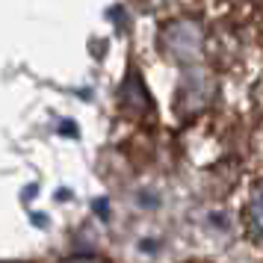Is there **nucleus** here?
Wrapping results in <instances>:
<instances>
[{"mask_svg":"<svg viewBox=\"0 0 263 263\" xmlns=\"http://www.w3.org/2000/svg\"><path fill=\"white\" fill-rule=\"evenodd\" d=\"M204 45H207V30L198 18H172L160 30V50L168 62L192 68L198 65L204 57Z\"/></svg>","mask_w":263,"mask_h":263,"instance_id":"1","label":"nucleus"},{"mask_svg":"<svg viewBox=\"0 0 263 263\" xmlns=\"http://www.w3.org/2000/svg\"><path fill=\"white\" fill-rule=\"evenodd\" d=\"M257 27H260V42H263V6H260V21H257Z\"/></svg>","mask_w":263,"mask_h":263,"instance_id":"4","label":"nucleus"},{"mask_svg":"<svg viewBox=\"0 0 263 263\" xmlns=\"http://www.w3.org/2000/svg\"><path fill=\"white\" fill-rule=\"evenodd\" d=\"M62 263H107L104 257H92V254H83V257H68V260Z\"/></svg>","mask_w":263,"mask_h":263,"instance_id":"3","label":"nucleus"},{"mask_svg":"<svg viewBox=\"0 0 263 263\" xmlns=\"http://www.w3.org/2000/svg\"><path fill=\"white\" fill-rule=\"evenodd\" d=\"M242 225L249 239L263 251V178H257L246 192V201H242Z\"/></svg>","mask_w":263,"mask_h":263,"instance_id":"2","label":"nucleus"}]
</instances>
